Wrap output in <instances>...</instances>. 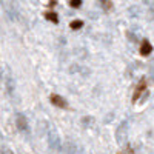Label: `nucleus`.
I'll return each mask as SVG.
<instances>
[{
    "instance_id": "nucleus-1",
    "label": "nucleus",
    "mask_w": 154,
    "mask_h": 154,
    "mask_svg": "<svg viewBox=\"0 0 154 154\" xmlns=\"http://www.w3.org/2000/svg\"><path fill=\"white\" fill-rule=\"evenodd\" d=\"M146 89H148V86H146V80L142 79V80L139 82V85L136 86V91H134V94H133V102H134V103L140 99V96H142V94L146 91Z\"/></svg>"
},
{
    "instance_id": "nucleus-2",
    "label": "nucleus",
    "mask_w": 154,
    "mask_h": 154,
    "mask_svg": "<svg viewBox=\"0 0 154 154\" xmlns=\"http://www.w3.org/2000/svg\"><path fill=\"white\" fill-rule=\"evenodd\" d=\"M49 100H51V103H53L54 106H59V108H66L68 106L66 100L63 99L62 96H59V94H51Z\"/></svg>"
},
{
    "instance_id": "nucleus-3",
    "label": "nucleus",
    "mask_w": 154,
    "mask_h": 154,
    "mask_svg": "<svg viewBox=\"0 0 154 154\" xmlns=\"http://www.w3.org/2000/svg\"><path fill=\"white\" fill-rule=\"evenodd\" d=\"M140 54L142 56H149L151 53H152V45L146 40V38H143L142 40V43H140Z\"/></svg>"
},
{
    "instance_id": "nucleus-4",
    "label": "nucleus",
    "mask_w": 154,
    "mask_h": 154,
    "mask_svg": "<svg viewBox=\"0 0 154 154\" xmlns=\"http://www.w3.org/2000/svg\"><path fill=\"white\" fill-rule=\"evenodd\" d=\"M45 19L49 20V22H53V23H59V17H57V14H56L54 11H48V12H45Z\"/></svg>"
},
{
    "instance_id": "nucleus-5",
    "label": "nucleus",
    "mask_w": 154,
    "mask_h": 154,
    "mask_svg": "<svg viewBox=\"0 0 154 154\" xmlns=\"http://www.w3.org/2000/svg\"><path fill=\"white\" fill-rule=\"evenodd\" d=\"M83 26V22L82 20H72L71 23H69V28L71 29H80Z\"/></svg>"
},
{
    "instance_id": "nucleus-6",
    "label": "nucleus",
    "mask_w": 154,
    "mask_h": 154,
    "mask_svg": "<svg viewBox=\"0 0 154 154\" xmlns=\"http://www.w3.org/2000/svg\"><path fill=\"white\" fill-rule=\"evenodd\" d=\"M100 2V5L103 6V9L105 11H111L112 9V3H111V0H99Z\"/></svg>"
},
{
    "instance_id": "nucleus-7",
    "label": "nucleus",
    "mask_w": 154,
    "mask_h": 154,
    "mask_svg": "<svg viewBox=\"0 0 154 154\" xmlns=\"http://www.w3.org/2000/svg\"><path fill=\"white\" fill-rule=\"evenodd\" d=\"M69 5H71L72 8H79V6L82 5V0H69Z\"/></svg>"
},
{
    "instance_id": "nucleus-8",
    "label": "nucleus",
    "mask_w": 154,
    "mask_h": 154,
    "mask_svg": "<svg viewBox=\"0 0 154 154\" xmlns=\"http://www.w3.org/2000/svg\"><path fill=\"white\" fill-rule=\"evenodd\" d=\"M119 154H123V152H119Z\"/></svg>"
}]
</instances>
